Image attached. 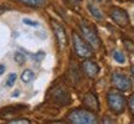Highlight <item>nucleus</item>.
I'll return each mask as SVG.
<instances>
[{
	"mask_svg": "<svg viewBox=\"0 0 134 124\" xmlns=\"http://www.w3.org/2000/svg\"><path fill=\"white\" fill-rule=\"evenodd\" d=\"M67 119L71 124H97L94 114L88 109H73L71 110Z\"/></svg>",
	"mask_w": 134,
	"mask_h": 124,
	"instance_id": "f257e3e1",
	"label": "nucleus"
},
{
	"mask_svg": "<svg viewBox=\"0 0 134 124\" xmlns=\"http://www.w3.org/2000/svg\"><path fill=\"white\" fill-rule=\"evenodd\" d=\"M81 31H82V36L85 37V41L90 46H92L93 48L99 47L100 41H99V37H98V33H97L96 29L90 22H87V21L83 20L81 22Z\"/></svg>",
	"mask_w": 134,
	"mask_h": 124,
	"instance_id": "f03ea898",
	"label": "nucleus"
},
{
	"mask_svg": "<svg viewBox=\"0 0 134 124\" xmlns=\"http://www.w3.org/2000/svg\"><path fill=\"white\" fill-rule=\"evenodd\" d=\"M107 99H108L109 109L112 110L114 114H120V113H123V112H124V109H125V99H124V97L120 94L119 92H117V91L108 92Z\"/></svg>",
	"mask_w": 134,
	"mask_h": 124,
	"instance_id": "7ed1b4c3",
	"label": "nucleus"
},
{
	"mask_svg": "<svg viewBox=\"0 0 134 124\" xmlns=\"http://www.w3.org/2000/svg\"><path fill=\"white\" fill-rule=\"evenodd\" d=\"M72 42H73L75 52L77 53L78 57L88 58L92 56V50H91V47H90V45H88V43H87L77 32L72 33Z\"/></svg>",
	"mask_w": 134,
	"mask_h": 124,
	"instance_id": "20e7f679",
	"label": "nucleus"
},
{
	"mask_svg": "<svg viewBox=\"0 0 134 124\" xmlns=\"http://www.w3.org/2000/svg\"><path fill=\"white\" fill-rule=\"evenodd\" d=\"M112 83L114 84L117 89H119L122 92H127L132 88V81L128 76H125L123 73L115 72L112 76Z\"/></svg>",
	"mask_w": 134,
	"mask_h": 124,
	"instance_id": "39448f33",
	"label": "nucleus"
},
{
	"mask_svg": "<svg viewBox=\"0 0 134 124\" xmlns=\"http://www.w3.org/2000/svg\"><path fill=\"white\" fill-rule=\"evenodd\" d=\"M110 18L114 21L117 25H119L122 27H124L129 24V16L125 13L123 9H119V8H113L110 10Z\"/></svg>",
	"mask_w": 134,
	"mask_h": 124,
	"instance_id": "423d86ee",
	"label": "nucleus"
},
{
	"mask_svg": "<svg viewBox=\"0 0 134 124\" xmlns=\"http://www.w3.org/2000/svg\"><path fill=\"white\" fill-rule=\"evenodd\" d=\"M51 25H52L53 32L56 35V38H57V42H58V45H60V47L61 48L66 47L67 37H66V31H65V29L62 27V25L58 24L57 21H55V20L51 21Z\"/></svg>",
	"mask_w": 134,
	"mask_h": 124,
	"instance_id": "0eeeda50",
	"label": "nucleus"
},
{
	"mask_svg": "<svg viewBox=\"0 0 134 124\" xmlns=\"http://www.w3.org/2000/svg\"><path fill=\"white\" fill-rule=\"evenodd\" d=\"M83 105L86 107V109L90 112H98L99 110V103L97 97L93 93H87L83 98Z\"/></svg>",
	"mask_w": 134,
	"mask_h": 124,
	"instance_id": "6e6552de",
	"label": "nucleus"
},
{
	"mask_svg": "<svg viewBox=\"0 0 134 124\" xmlns=\"http://www.w3.org/2000/svg\"><path fill=\"white\" fill-rule=\"evenodd\" d=\"M82 70H83V72L90 78H93V77H96L98 75L99 67H98V65H97L96 62L91 61V60H86V61H83V63H82Z\"/></svg>",
	"mask_w": 134,
	"mask_h": 124,
	"instance_id": "1a4fd4ad",
	"label": "nucleus"
},
{
	"mask_svg": "<svg viewBox=\"0 0 134 124\" xmlns=\"http://www.w3.org/2000/svg\"><path fill=\"white\" fill-rule=\"evenodd\" d=\"M53 100L57 103H61V104H66L70 102V97L65 89L56 88V89H53Z\"/></svg>",
	"mask_w": 134,
	"mask_h": 124,
	"instance_id": "9d476101",
	"label": "nucleus"
},
{
	"mask_svg": "<svg viewBox=\"0 0 134 124\" xmlns=\"http://www.w3.org/2000/svg\"><path fill=\"white\" fill-rule=\"evenodd\" d=\"M20 3L25 5H29L32 8H41L43 5H46V0H18Z\"/></svg>",
	"mask_w": 134,
	"mask_h": 124,
	"instance_id": "9b49d317",
	"label": "nucleus"
},
{
	"mask_svg": "<svg viewBox=\"0 0 134 124\" xmlns=\"http://www.w3.org/2000/svg\"><path fill=\"white\" fill-rule=\"evenodd\" d=\"M88 9H90L91 14L93 15L97 20H102V19H103V14H102V13H100V10L98 9V8H96L93 4H88Z\"/></svg>",
	"mask_w": 134,
	"mask_h": 124,
	"instance_id": "f8f14e48",
	"label": "nucleus"
},
{
	"mask_svg": "<svg viewBox=\"0 0 134 124\" xmlns=\"http://www.w3.org/2000/svg\"><path fill=\"white\" fill-rule=\"evenodd\" d=\"M32 78H34V73H32V71H30V70H25V71L23 72V75H21V80H23L25 83L30 82Z\"/></svg>",
	"mask_w": 134,
	"mask_h": 124,
	"instance_id": "ddd939ff",
	"label": "nucleus"
},
{
	"mask_svg": "<svg viewBox=\"0 0 134 124\" xmlns=\"http://www.w3.org/2000/svg\"><path fill=\"white\" fill-rule=\"evenodd\" d=\"M112 55H113V58H114L118 63H124V62H125L124 55L120 52V51H117V50H115V51H113V53H112Z\"/></svg>",
	"mask_w": 134,
	"mask_h": 124,
	"instance_id": "4468645a",
	"label": "nucleus"
},
{
	"mask_svg": "<svg viewBox=\"0 0 134 124\" xmlns=\"http://www.w3.org/2000/svg\"><path fill=\"white\" fill-rule=\"evenodd\" d=\"M123 43L125 45V47L128 51H130L132 53H134V42L129 38H123Z\"/></svg>",
	"mask_w": 134,
	"mask_h": 124,
	"instance_id": "2eb2a0df",
	"label": "nucleus"
},
{
	"mask_svg": "<svg viewBox=\"0 0 134 124\" xmlns=\"http://www.w3.org/2000/svg\"><path fill=\"white\" fill-rule=\"evenodd\" d=\"M15 81H16V75L15 73H11L9 77H8V81H6V86L8 87H11L13 84L15 83Z\"/></svg>",
	"mask_w": 134,
	"mask_h": 124,
	"instance_id": "dca6fc26",
	"label": "nucleus"
},
{
	"mask_svg": "<svg viewBox=\"0 0 134 124\" xmlns=\"http://www.w3.org/2000/svg\"><path fill=\"white\" fill-rule=\"evenodd\" d=\"M15 61L18 62L19 65H23L25 62V56L23 55V53H20V52H18V53H15Z\"/></svg>",
	"mask_w": 134,
	"mask_h": 124,
	"instance_id": "f3484780",
	"label": "nucleus"
},
{
	"mask_svg": "<svg viewBox=\"0 0 134 124\" xmlns=\"http://www.w3.org/2000/svg\"><path fill=\"white\" fill-rule=\"evenodd\" d=\"M128 105H129L130 113L134 115V94L129 97V100H128Z\"/></svg>",
	"mask_w": 134,
	"mask_h": 124,
	"instance_id": "a211bd4d",
	"label": "nucleus"
},
{
	"mask_svg": "<svg viewBox=\"0 0 134 124\" xmlns=\"http://www.w3.org/2000/svg\"><path fill=\"white\" fill-rule=\"evenodd\" d=\"M8 124H30V122L27 119H16V120H11Z\"/></svg>",
	"mask_w": 134,
	"mask_h": 124,
	"instance_id": "6ab92c4d",
	"label": "nucleus"
},
{
	"mask_svg": "<svg viewBox=\"0 0 134 124\" xmlns=\"http://www.w3.org/2000/svg\"><path fill=\"white\" fill-rule=\"evenodd\" d=\"M102 124H117V122H114L113 119H110L109 117H104L102 120Z\"/></svg>",
	"mask_w": 134,
	"mask_h": 124,
	"instance_id": "aec40b11",
	"label": "nucleus"
},
{
	"mask_svg": "<svg viewBox=\"0 0 134 124\" xmlns=\"http://www.w3.org/2000/svg\"><path fill=\"white\" fill-rule=\"evenodd\" d=\"M24 24L31 25V26H37V25H38L36 21H32V20H29V19H24Z\"/></svg>",
	"mask_w": 134,
	"mask_h": 124,
	"instance_id": "412c9836",
	"label": "nucleus"
},
{
	"mask_svg": "<svg viewBox=\"0 0 134 124\" xmlns=\"http://www.w3.org/2000/svg\"><path fill=\"white\" fill-rule=\"evenodd\" d=\"M67 1H68L72 6H78L80 3H81V0H67Z\"/></svg>",
	"mask_w": 134,
	"mask_h": 124,
	"instance_id": "4be33fe9",
	"label": "nucleus"
},
{
	"mask_svg": "<svg viewBox=\"0 0 134 124\" xmlns=\"http://www.w3.org/2000/svg\"><path fill=\"white\" fill-rule=\"evenodd\" d=\"M4 71H5V66L0 65V75H1V73H4Z\"/></svg>",
	"mask_w": 134,
	"mask_h": 124,
	"instance_id": "5701e85b",
	"label": "nucleus"
},
{
	"mask_svg": "<svg viewBox=\"0 0 134 124\" xmlns=\"http://www.w3.org/2000/svg\"><path fill=\"white\" fill-rule=\"evenodd\" d=\"M132 73H133V75H134V66L132 67Z\"/></svg>",
	"mask_w": 134,
	"mask_h": 124,
	"instance_id": "b1692460",
	"label": "nucleus"
}]
</instances>
